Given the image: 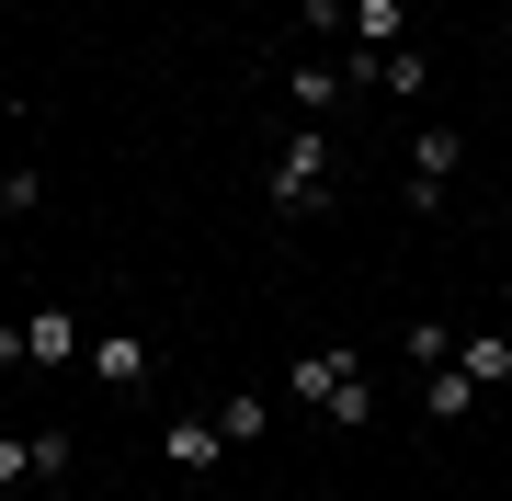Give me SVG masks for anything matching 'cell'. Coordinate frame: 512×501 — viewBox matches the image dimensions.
Listing matches in <instances>:
<instances>
[{
    "label": "cell",
    "mask_w": 512,
    "mask_h": 501,
    "mask_svg": "<svg viewBox=\"0 0 512 501\" xmlns=\"http://www.w3.org/2000/svg\"><path fill=\"white\" fill-rule=\"evenodd\" d=\"M456 160H467V137H456V126H421V137H410V205H421V217L444 205V183H456Z\"/></svg>",
    "instance_id": "3"
},
{
    "label": "cell",
    "mask_w": 512,
    "mask_h": 501,
    "mask_svg": "<svg viewBox=\"0 0 512 501\" xmlns=\"http://www.w3.org/2000/svg\"><path fill=\"white\" fill-rule=\"evenodd\" d=\"M353 80H376V92L410 103V92H421V57H410V46H376V57H353Z\"/></svg>",
    "instance_id": "10"
},
{
    "label": "cell",
    "mask_w": 512,
    "mask_h": 501,
    "mask_svg": "<svg viewBox=\"0 0 512 501\" xmlns=\"http://www.w3.org/2000/svg\"><path fill=\"white\" fill-rule=\"evenodd\" d=\"M262 422H274V399H251V388L217 410V433H228V445H262Z\"/></svg>",
    "instance_id": "11"
},
{
    "label": "cell",
    "mask_w": 512,
    "mask_h": 501,
    "mask_svg": "<svg viewBox=\"0 0 512 501\" xmlns=\"http://www.w3.org/2000/svg\"><path fill=\"white\" fill-rule=\"evenodd\" d=\"M342 80H353V57H330V69H296V80H285V92H296V126H330Z\"/></svg>",
    "instance_id": "6"
},
{
    "label": "cell",
    "mask_w": 512,
    "mask_h": 501,
    "mask_svg": "<svg viewBox=\"0 0 512 501\" xmlns=\"http://www.w3.org/2000/svg\"><path fill=\"white\" fill-rule=\"evenodd\" d=\"M478 399H490V388H478L467 365H433V376H421V410H433V422H467Z\"/></svg>",
    "instance_id": "8"
},
{
    "label": "cell",
    "mask_w": 512,
    "mask_h": 501,
    "mask_svg": "<svg viewBox=\"0 0 512 501\" xmlns=\"http://www.w3.org/2000/svg\"><path fill=\"white\" fill-rule=\"evenodd\" d=\"M285 399H296V410H330L342 433H365V422H376V388H365V365H353V342L296 353V365H285Z\"/></svg>",
    "instance_id": "1"
},
{
    "label": "cell",
    "mask_w": 512,
    "mask_h": 501,
    "mask_svg": "<svg viewBox=\"0 0 512 501\" xmlns=\"http://www.w3.org/2000/svg\"><path fill=\"white\" fill-rule=\"evenodd\" d=\"M342 35L365 46V57H376V46H410V0H353V23H342Z\"/></svg>",
    "instance_id": "7"
},
{
    "label": "cell",
    "mask_w": 512,
    "mask_h": 501,
    "mask_svg": "<svg viewBox=\"0 0 512 501\" xmlns=\"http://www.w3.org/2000/svg\"><path fill=\"white\" fill-rule=\"evenodd\" d=\"M80 353H92V331H80L69 308H35V319H23V365L57 376V365H80Z\"/></svg>",
    "instance_id": "4"
},
{
    "label": "cell",
    "mask_w": 512,
    "mask_h": 501,
    "mask_svg": "<svg viewBox=\"0 0 512 501\" xmlns=\"http://www.w3.org/2000/svg\"><path fill=\"white\" fill-rule=\"evenodd\" d=\"M0 217H12V205H0Z\"/></svg>",
    "instance_id": "16"
},
{
    "label": "cell",
    "mask_w": 512,
    "mask_h": 501,
    "mask_svg": "<svg viewBox=\"0 0 512 501\" xmlns=\"http://www.w3.org/2000/svg\"><path fill=\"white\" fill-rule=\"evenodd\" d=\"M12 171H23V160H12V149H0V183H12Z\"/></svg>",
    "instance_id": "15"
},
{
    "label": "cell",
    "mask_w": 512,
    "mask_h": 501,
    "mask_svg": "<svg viewBox=\"0 0 512 501\" xmlns=\"http://www.w3.org/2000/svg\"><path fill=\"white\" fill-rule=\"evenodd\" d=\"M35 479V433H0V490H23Z\"/></svg>",
    "instance_id": "14"
},
{
    "label": "cell",
    "mask_w": 512,
    "mask_h": 501,
    "mask_svg": "<svg viewBox=\"0 0 512 501\" xmlns=\"http://www.w3.org/2000/svg\"><path fill=\"white\" fill-rule=\"evenodd\" d=\"M410 365H421V376L456 365V331H444V319H410Z\"/></svg>",
    "instance_id": "13"
},
{
    "label": "cell",
    "mask_w": 512,
    "mask_h": 501,
    "mask_svg": "<svg viewBox=\"0 0 512 501\" xmlns=\"http://www.w3.org/2000/svg\"><path fill=\"white\" fill-rule=\"evenodd\" d=\"M80 365H92L103 388H148V342H137V331H114V342H92V353H80Z\"/></svg>",
    "instance_id": "9"
},
{
    "label": "cell",
    "mask_w": 512,
    "mask_h": 501,
    "mask_svg": "<svg viewBox=\"0 0 512 501\" xmlns=\"http://www.w3.org/2000/svg\"><path fill=\"white\" fill-rule=\"evenodd\" d=\"M262 194H274V217H319V205H330V126H296L274 149V183H262Z\"/></svg>",
    "instance_id": "2"
},
{
    "label": "cell",
    "mask_w": 512,
    "mask_h": 501,
    "mask_svg": "<svg viewBox=\"0 0 512 501\" xmlns=\"http://www.w3.org/2000/svg\"><path fill=\"white\" fill-rule=\"evenodd\" d=\"M160 456L183 467V479H194V467H217V456H228V433H217V410H183V422H160Z\"/></svg>",
    "instance_id": "5"
},
{
    "label": "cell",
    "mask_w": 512,
    "mask_h": 501,
    "mask_svg": "<svg viewBox=\"0 0 512 501\" xmlns=\"http://www.w3.org/2000/svg\"><path fill=\"white\" fill-rule=\"evenodd\" d=\"M456 365L478 376V388H501V376H512V331H501V342H456Z\"/></svg>",
    "instance_id": "12"
}]
</instances>
